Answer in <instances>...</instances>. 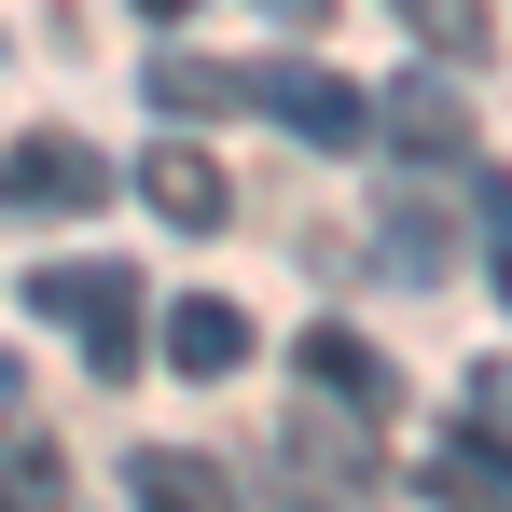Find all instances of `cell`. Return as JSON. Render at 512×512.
<instances>
[{"instance_id":"6da1fadb","label":"cell","mask_w":512,"mask_h":512,"mask_svg":"<svg viewBox=\"0 0 512 512\" xmlns=\"http://www.w3.org/2000/svg\"><path fill=\"white\" fill-rule=\"evenodd\" d=\"M236 84V111H277L305 153H360L374 139V97L346 84V70H305V56H263V70H222Z\"/></svg>"},{"instance_id":"7a4b0ae2","label":"cell","mask_w":512,"mask_h":512,"mask_svg":"<svg viewBox=\"0 0 512 512\" xmlns=\"http://www.w3.org/2000/svg\"><path fill=\"white\" fill-rule=\"evenodd\" d=\"M28 305H42L56 333H84L97 374H139V277H125V263H42Z\"/></svg>"},{"instance_id":"3957f363","label":"cell","mask_w":512,"mask_h":512,"mask_svg":"<svg viewBox=\"0 0 512 512\" xmlns=\"http://www.w3.org/2000/svg\"><path fill=\"white\" fill-rule=\"evenodd\" d=\"M374 125H388V153H416V167H457V153H471V97L429 84V70L374 97Z\"/></svg>"},{"instance_id":"277c9868","label":"cell","mask_w":512,"mask_h":512,"mask_svg":"<svg viewBox=\"0 0 512 512\" xmlns=\"http://www.w3.org/2000/svg\"><path fill=\"white\" fill-rule=\"evenodd\" d=\"M139 194H153V222H180V236H222V222H236V180L208 167L194 139H167V153L139 167Z\"/></svg>"},{"instance_id":"5b68a950","label":"cell","mask_w":512,"mask_h":512,"mask_svg":"<svg viewBox=\"0 0 512 512\" xmlns=\"http://www.w3.org/2000/svg\"><path fill=\"white\" fill-rule=\"evenodd\" d=\"M250 360V305H222V291H194V305H167V374H194V388H222Z\"/></svg>"},{"instance_id":"8992f818","label":"cell","mask_w":512,"mask_h":512,"mask_svg":"<svg viewBox=\"0 0 512 512\" xmlns=\"http://www.w3.org/2000/svg\"><path fill=\"white\" fill-rule=\"evenodd\" d=\"M97 194H111V167H97L84 139H28L0 167V208H97Z\"/></svg>"},{"instance_id":"52a82bcc","label":"cell","mask_w":512,"mask_h":512,"mask_svg":"<svg viewBox=\"0 0 512 512\" xmlns=\"http://www.w3.org/2000/svg\"><path fill=\"white\" fill-rule=\"evenodd\" d=\"M291 360H305V388H333L346 416H388V402H402V388H388V360H374L360 333H333V319H319V333L291 346Z\"/></svg>"},{"instance_id":"ba28073f","label":"cell","mask_w":512,"mask_h":512,"mask_svg":"<svg viewBox=\"0 0 512 512\" xmlns=\"http://www.w3.org/2000/svg\"><path fill=\"white\" fill-rule=\"evenodd\" d=\"M125 471H139V512H236V499H222V471L180 457V443H139Z\"/></svg>"},{"instance_id":"9c48e42d","label":"cell","mask_w":512,"mask_h":512,"mask_svg":"<svg viewBox=\"0 0 512 512\" xmlns=\"http://www.w3.org/2000/svg\"><path fill=\"white\" fill-rule=\"evenodd\" d=\"M388 14L416 28L429 56H485V42H499V28H485V0H388Z\"/></svg>"},{"instance_id":"30bf717a","label":"cell","mask_w":512,"mask_h":512,"mask_svg":"<svg viewBox=\"0 0 512 512\" xmlns=\"http://www.w3.org/2000/svg\"><path fill=\"white\" fill-rule=\"evenodd\" d=\"M70 499V457H56V443H14V457H0V512H56Z\"/></svg>"},{"instance_id":"8fae6325","label":"cell","mask_w":512,"mask_h":512,"mask_svg":"<svg viewBox=\"0 0 512 512\" xmlns=\"http://www.w3.org/2000/svg\"><path fill=\"white\" fill-rule=\"evenodd\" d=\"M153 111H180V125H194V111H236V84H222L208 56H153Z\"/></svg>"},{"instance_id":"7c38bea8","label":"cell","mask_w":512,"mask_h":512,"mask_svg":"<svg viewBox=\"0 0 512 512\" xmlns=\"http://www.w3.org/2000/svg\"><path fill=\"white\" fill-rule=\"evenodd\" d=\"M374 250H388V277H443V222H429V208H388V222H374Z\"/></svg>"},{"instance_id":"4fadbf2b","label":"cell","mask_w":512,"mask_h":512,"mask_svg":"<svg viewBox=\"0 0 512 512\" xmlns=\"http://www.w3.org/2000/svg\"><path fill=\"white\" fill-rule=\"evenodd\" d=\"M485 250H499L485 277H499V305H512V180H485Z\"/></svg>"},{"instance_id":"5bb4252c","label":"cell","mask_w":512,"mask_h":512,"mask_svg":"<svg viewBox=\"0 0 512 512\" xmlns=\"http://www.w3.org/2000/svg\"><path fill=\"white\" fill-rule=\"evenodd\" d=\"M139 14H153V28H167V14H194V0H139Z\"/></svg>"},{"instance_id":"9a60e30c","label":"cell","mask_w":512,"mask_h":512,"mask_svg":"<svg viewBox=\"0 0 512 512\" xmlns=\"http://www.w3.org/2000/svg\"><path fill=\"white\" fill-rule=\"evenodd\" d=\"M263 14H319V0H263Z\"/></svg>"},{"instance_id":"2e32d148","label":"cell","mask_w":512,"mask_h":512,"mask_svg":"<svg viewBox=\"0 0 512 512\" xmlns=\"http://www.w3.org/2000/svg\"><path fill=\"white\" fill-rule=\"evenodd\" d=\"M0 402H14V360H0Z\"/></svg>"}]
</instances>
